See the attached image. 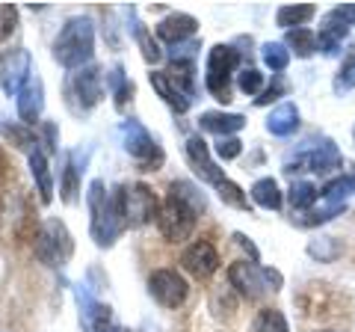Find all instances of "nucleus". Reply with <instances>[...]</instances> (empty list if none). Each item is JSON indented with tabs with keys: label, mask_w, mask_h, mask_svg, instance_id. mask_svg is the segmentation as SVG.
I'll return each mask as SVG.
<instances>
[{
	"label": "nucleus",
	"mask_w": 355,
	"mask_h": 332,
	"mask_svg": "<svg viewBox=\"0 0 355 332\" xmlns=\"http://www.w3.org/2000/svg\"><path fill=\"white\" fill-rule=\"evenodd\" d=\"M252 199H254V205L266 208V211H279L282 208V190H279V184H275L272 179L254 181L252 184Z\"/></svg>",
	"instance_id": "obj_22"
},
{
	"label": "nucleus",
	"mask_w": 355,
	"mask_h": 332,
	"mask_svg": "<svg viewBox=\"0 0 355 332\" xmlns=\"http://www.w3.org/2000/svg\"><path fill=\"white\" fill-rule=\"evenodd\" d=\"M62 199L69 205L77 199V166H74V158L65 160V169H62Z\"/></svg>",
	"instance_id": "obj_32"
},
{
	"label": "nucleus",
	"mask_w": 355,
	"mask_h": 332,
	"mask_svg": "<svg viewBox=\"0 0 355 332\" xmlns=\"http://www.w3.org/2000/svg\"><path fill=\"white\" fill-rule=\"evenodd\" d=\"M308 252H311L314 258H320V261H329V258L338 256V243H335V238H320V240L311 243Z\"/></svg>",
	"instance_id": "obj_34"
},
{
	"label": "nucleus",
	"mask_w": 355,
	"mask_h": 332,
	"mask_svg": "<svg viewBox=\"0 0 355 332\" xmlns=\"http://www.w3.org/2000/svg\"><path fill=\"white\" fill-rule=\"evenodd\" d=\"M216 190H219V199H222V202H225V205H231V208H240V211H249V199L243 196V190H240V187H237L234 181L219 184Z\"/></svg>",
	"instance_id": "obj_29"
},
{
	"label": "nucleus",
	"mask_w": 355,
	"mask_h": 332,
	"mask_svg": "<svg viewBox=\"0 0 355 332\" xmlns=\"http://www.w3.org/2000/svg\"><path fill=\"white\" fill-rule=\"evenodd\" d=\"M314 15H317V9L311 6V3H302V6H282L279 13H275V24L287 27V30H291V27L299 30V27L305 24V21H311Z\"/></svg>",
	"instance_id": "obj_23"
},
{
	"label": "nucleus",
	"mask_w": 355,
	"mask_h": 332,
	"mask_svg": "<svg viewBox=\"0 0 355 332\" xmlns=\"http://www.w3.org/2000/svg\"><path fill=\"white\" fill-rule=\"evenodd\" d=\"M65 92H69V98H77V110H92L104 98V74H101V69H98V65L77 69L69 77Z\"/></svg>",
	"instance_id": "obj_10"
},
{
	"label": "nucleus",
	"mask_w": 355,
	"mask_h": 332,
	"mask_svg": "<svg viewBox=\"0 0 355 332\" xmlns=\"http://www.w3.org/2000/svg\"><path fill=\"white\" fill-rule=\"evenodd\" d=\"M237 86H240V92H246V95H258L263 86V74L258 69H243L237 74Z\"/></svg>",
	"instance_id": "obj_31"
},
{
	"label": "nucleus",
	"mask_w": 355,
	"mask_h": 332,
	"mask_svg": "<svg viewBox=\"0 0 355 332\" xmlns=\"http://www.w3.org/2000/svg\"><path fill=\"white\" fill-rule=\"evenodd\" d=\"M187 160H190V166L196 169V175L202 181H207V184H214V187H219V184H225L228 179H225V172L216 166V160L210 158V146L202 140V137H190L187 140Z\"/></svg>",
	"instance_id": "obj_14"
},
{
	"label": "nucleus",
	"mask_w": 355,
	"mask_h": 332,
	"mask_svg": "<svg viewBox=\"0 0 355 332\" xmlns=\"http://www.w3.org/2000/svg\"><path fill=\"white\" fill-rule=\"evenodd\" d=\"M27 160H30L33 181H36V187H39V199L48 205L51 199H53V179H51V169H48V158H44L39 149H30Z\"/></svg>",
	"instance_id": "obj_19"
},
{
	"label": "nucleus",
	"mask_w": 355,
	"mask_h": 332,
	"mask_svg": "<svg viewBox=\"0 0 355 332\" xmlns=\"http://www.w3.org/2000/svg\"><path fill=\"white\" fill-rule=\"evenodd\" d=\"M254 332H291V326H287V317L279 308H263L254 317Z\"/></svg>",
	"instance_id": "obj_25"
},
{
	"label": "nucleus",
	"mask_w": 355,
	"mask_h": 332,
	"mask_svg": "<svg viewBox=\"0 0 355 332\" xmlns=\"http://www.w3.org/2000/svg\"><path fill=\"white\" fill-rule=\"evenodd\" d=\"M284 92H287V83L282 81V77H275V83H272L261 98H254V104H270V101H275V98L284 95Z\"/></svg>",
	"instance_id": "obj_37"
},
{
	"label": "nucleus",
	"mask_w": 355,
	"mask_h": 332,
	"mask_svg": "<svg viewBox=\"0 0 355 332\" xmlns=\"http://www.w3.org/2000/svg\"><path fill=\"white\" fill-rule=\"evenodd\" d=\"M181 267L190 276H196V279H210L219 270V252L210 240H196L184 249Z\"/></svg>",
	"instance_id": "obj_13"
},
{
	"label": "nucleus",
	"mask_w": 355,
	"mask_h": 332,
	"mask_svg": "<svg viewBox=\"0 0 355 332\" xmlns=\"http://www.w3.org/2000/svg\"><path fill=\"white\" fill-rule=\"evenodd\" d=\"M240 65V51L231 45H214L205 65V86L216 101H231V74Z\"/></svg>",
	"instance_id": "obj_8"
},
{
	"label": "nucleus",
	"mask_w": 355,
	"mask_h": 332,
	"mask_svg": "<svg viewBox=\"0 0 355 332\" xmlns=\"http://www.w3.org/2000/svg\"><path fill=\"white\" fill-rule=\"evenodd\" d=\"M196 30H198V21L193 15H187V13H172V15H166L160 24H157V36L163 42H169V45H184L187 39H193L196 36Z\"/></svg>",
	"instance_id": "obj_17"
},
{
	"label": "nucleus",
	"mask_w": 355,
	"mask_h": 332,
	"mask_svg": "<svg viewBox=\"0 0 355 332\" xmlns=\"http://www.w3.org/2000/svg\"><path fill=\"white\" fill-rule=\"evenodd\" d=\"M261 57L266 63V69H272V72H284L287 63H291V53H287V48L279 45V42H266L263 51H261Z\"/></svg>",
	"instance_id": "obj_28"
},
{
	"label": "nucleus",
	"mask_w": 355,
	"mask_h": 332,
	"mask_svg": "<svg viewBox=\"0 0 355 332\" xmlns=\"http://www.w3.org/2000/svg\"><path fill=\"white\" fill-rule=\"evenodd\" d=\"M340 13H343V18L352 21V24H355V6H340Z\"/></svg>",
	"instance_id": "obj_38"
},
{
	"label": "nucleus",
	"mask_w": 355,
	"mask_h": 332,
	"mask_svg": "<svg viewBox=\"0 0 355 332\" xmlns=\"http://www.w3.org/2000/svg\"><path fill=\"white\" fill-rule=\"evenodd\" d=\"M77 303H80V324L86 332H110L113 329V308L98 303L92 294L77 288Z\"/></svg>",
	"instance_id": "obj_15"
},
{
	"label": "nucleus",
	"mask_w": 355,
	"mask_h": 332,
	"mask_svg": "<svg viewBox=\"0 0 355 332\" xmlns=\"http://www.w3.org/2000/svg\"><path fill=\"white\" fill-rule=\"evenodd\" d=\"M355 86V48L347 51V57L340 63V72H338V81H335V90H352Z\"/></svg>",
	"instance_id": "obj_30"
},
{
	"label": "nucleus",
	"mask_w": 355,
	"mask_h": 332,
	"mask_svg": "<svg viewBox=\"0 0 355 332\" xmlns=\"http://www.w3.org/2000/svg\"><path fill=\"white\" fill-rule=\"evenodd\" d=\"M86 202H89V214H92V223H89L92 240L98 247H113L121 235V229H125V219H121V211H119V199L107 196L104 181L95 179L89 184Z\"/></svg>",
	"instance_id": "obj_3"
},
{
	"label": "nucleus",
	"mask_w": 355,
	"mask_h": 332,
	"mask_svg": "<svg viewBox=\"0 0 355 332\" xmlns=\"http://www.w3.org/2000/svg\"><path fill=\"white\" fill-rule=\"evenodd\" d=\"M18 98V116L24 119V125H33L42 110H44V83L39 74H30V81L21 86V92L15 95Z\"/></svg>",
	"instance_id": "obj_16"
},
{
	"label": "nucleus",
	"mask_w": 355,
	"mask_h": 332,
	"mask_svg": "<svg viewBox=\"0 0 355 332\" xmlns=\"http://www.w3.org/2000/svg\"><path fill=\"white\" fill-rule=\"evenodd\" d=\"M228 282L231 288L246 297V300H261L266 291H279L282 288V273L270 270V267H258V264L249 261H237L228 267Z\"/></svg>",
	"instance_id": "obj_7"
},
{
	"label": "nucleus",
	"mask_w": 355,
	"mask_h": 332,
	"mask_svg": "<svg viewBox=\"0 0 355 332\" xmlns=\"http://www.w3.org/2000/svg\"><path fill=\"white\" fill-rule=\"evenodd\" d=\"M119 211H121V219H125V226L130 229H139V226H148L154 217H160V202L154 190L148 184H125L119 187Z\"/></svg>",
	"instance_id": "obj_5"
},
{
	"label": "nucleus",
	"mask_w": 355,
	"mask_h": 332,
	"mask_svg": "<svg viewBox=\"0 0 355 332\" xmlns=\"http://www.w3.org/2000/svg\"><path fill=\"white\" fill-rule=\"evenodd\" d=\"M296 125H299V110H296V104H291V101L282 104V107H275L272 113H270V119H266V131H270V134H275V137L293 134Z\"/></svg>",
	"instance_id": "obj_21"
},
{
	"label": "nucleus",
	"mask_w": 355,
	"mask_h": 332,
	"mask_svg": "<svg viewBox=\"0 0 355 332\" xmlns=\"http://www.w3.org/2000/svg\"><path fill=\"white\" fill-rule=\"evenodd\" d=\"M107 86H110V92H113V98H116V107H125L128 98L133 95V83L128 81V74H125L121 65H113V72L107 74Z\"/></svg>",
	"instance_id": "obj_24"
},
{
	"label": "nucleus",
	"mask_w": 355,
	"mask_h": 332,
	"mask_svg": "<svg viewBox=\"0 0 355 332\" xmlns=\"http://www.w3.org/2000/svg\"><path fill=\"white\" fill-rule=\"evenodd\" d=\"M33 249H36V258L42 264H48V267H62L74 252V240H71L62 219L51 217L39 226L36 240H33Z\"/></svg>",
	"instance_id": "obj_6"
},
{
	"label": "nucleus",
	"mask_w": 355,
	"mask_h": 332,
	"mask_svg": "<svg viewBox=\"0 0 355 332\" xmlns=\"http://www.w3.org/2000/svg\"><path fill=\"white\" fill-rule=\"evenodd\" d=\"M347 30H349V21L343 18L340 9L329 13L326 21H323V27H320V33H317V48L323 53H335L338 45L343 42V36H347Z\"/></svg>",
	"instance_id": "obj_18"
},
{
	"label": "nucleus",
	"mask_w": 355,
	"mask_h": 332,
	"mask_svg": "<svg viewBox=\"0 0 355 332\" xmlns=\"http://www.w3.org/2000/svg\"><path fill=\"white\" fill-rule=\"evenodd\" d=\"M121 140H125V151L130 158H137L142 163H160L163 160V151L160 146L154 142V137L148 134V128L142 125L137 119H128L125 125H121Z\"/></svg>",
	"instance_id": "obj_11"
},
{
	"label": "nucleus",
	"mask_w": 355,
	"mask_h": 332,
	"mask_svg": "<svg viewBox=\"0 0 355 332\" xmlns=\"http://www.w3.org/2000/svg\"><path fill=\"white\" fill-rule=\"evenodd\" d=\"M148 294L163 308H178V306H184L187 294H190V285H187V279L178 270L160 267L148 276Z\"/></svg>",
	"instance_id": "obj_9"
},
{
	"label": "nucleus",
	"mask_w": 355,
	"mask_h": 332,
	"mask_svg": "<svg viewBox=\"0 0 355 332\" xmlns=\"http://www.w3.org/2000/svg\"><path fill=\"white\" fill-rule=\"evenodd\" d=\"M198 125L205 131H214L219 137H231L234 131L246 125V119L240 113H216V110H207V113H202V119H198Z\"/></svg>",
	"instance_id": "obj_20"
},
{
	"label": "nucleus",
	"mask_w": 355,
	"mask_h": 332,
	"mask_svg": "<svg viewBox=\"0 0 355 332\" xmlns=\"http://www.w3.org/2000/svg\"><path fill=\"white\" fill-rule=\"evenodd\" d=\"M30 74H33V60L27 48H15L0 60V86L9 95H18L21 86L30 81Z\"/></svg>",
	"instance_id": "obj_12"
},
{
	"label": "nucleus",
	"mask_w": 355,
	"mask_h": 332,
	"mask_svg": "<svg viewBox=\"0 0 355 332\" xmlns=\"http://www.w3.org/2000/svg\"><path fill=\"white\" fill-rule=\"evenodd\" d=\"M320 199V190L314 184H308V181H296L291 187V205L296 208V211H305V208H311Z\"/></svg>",
	"instance_id": "obj_27"
},
{
	"label": "nucleus",
	"mask_w": 355,
	"mask_h": 332,
	"mask_svg": "<svg viewBox=\"0 0 355 332\" xmlns=\"http://www.w3.org/2000/svg\"><path fill=\"white\" fill-rule=\"evenodd\" d=\"M95 53V24L86 15H74L53 39V60L62 69H83Z\"/></svg>",
	"instance_id": "obj_2"
},
{
	"label": "nucleus",
	"mask_w": 355,
	"mask_h": 332,
	"mask_svg": "<svg viewBox=\"0 0 355 332\" xmlns=\"http://www.w3.org/2000/svg\"><path fill=\"white\" fill-rule=\"evenodd\" d=\"M287 45H291L299 57H311V53L317 51V36L311 30L305 27H299V30H291L287 33Z\"/></svg>",
	"instance_id": "obj_26"
},
{
	"label": "nucleus",
	"mask_w": 355,
	"mask_h": 332,
	"mask_svg": "<svg viewBox=\"0 0 355 332\" xmlns=\"http://www.w3.org/2000/svg\"><path fill=\"white\" fill-rule=\"evenodd\" d=\"M205 211V196L196 190L193 184L187 181H172L169 184V193H166L163 205H160V217H157V226L163 231L166 240H187L196 229V219L198 214Z\"/></svg>",
	"instance_id": "obj_1"
},
{
	"label": "nucleus",
	"mask_w": 355,
	"mask_h": 332,
	"mask_svg": "<svg viewBox=\"0 0 355 332\" xmlns=\"http://www.w3.org/2000/svg\"><path fill=\"white\" fill-rule=\"evenodd\" d=\"M18 27V9L12 3H0V42L9 39Z\"/></svg>",
	"instance_id": "obj_33"
},
{
	"label": "nucleus",
	"mask_w": 355,
	"mask_h": 332,
	"mask_svg": "<svg viewBox=\"0 0 355 332\" xmlns=\"http://www.w3.org/2000/svg\"><path fill=\"white\" fill-rule=\"evenodd\" d=\"M137 39H139V45H142V53H146V60H148V63H157V60L163 57V53H160V48H157V45H154V42L148 39V33L142 30L139 24H137Z\"/></svg>",
	"instance_id": "obj_36"
},
{
	"label": "nucleus",
	"mask_w": 355,
	"mask_h": 332,
	"mask_svg": "<svg viewBox=\"0 0 355 332\" xmlns=\"http://www.w3.org/2000/svg\"><path fill=\"white\" fill-rule=\"evenodd\" d=\"M214 151H216V158H222V160H234V158H240L243 142L237 137H222Z\"/></svg>",
	"instance_id": "obj_35"
},
{
	"label": "nucleus",
	"mask_w": 355,
	"mask_h": 332,
	"mask_svg": "<svg viewBox=\"0 0 355 332\" xmlns=\"http://www.w3.org/2000/svg\"><path fill=\"white\" fill-rule=\"evenodd\" d=\"M349 184H352V190H355V172L349 175Z\"/></svg>",
	"instance_id": "obj_39"
},
{
	"label": "nucleus",
	"mask_w": 355,
	"mask_h": 332,
	"mask_svg": "<svg viewBox=\"0 0 355 332\" xmlns=\"http://www.w3.org/2000/svg\"><path fill=\"white\" fill-rule=\"evenodd\" d=\"M196 65L193 60H172L166 72H151V86L178 113H187L196 95Z\"/></svg>",
	"instance_id": "obj_4"
}]
</instances>
